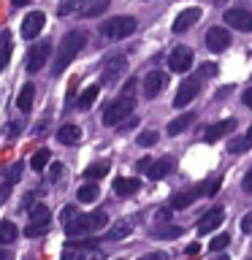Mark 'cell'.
<instances>
[{"label": "cell", "instance_id": "obj_33", "mask_svg": "<svg viewBox=\"0 0 252 260\" xmlns=\"http://www.w3.org/2000/svg\"><path fill=\"white\" fill-rule=\"evenodd\" d=\"M46 162H49V149H38V152L30 157V168H33V171H44Z\"/></svg>", "mask_w": 252, "mask_h": 260}, {"label": "cell", "instance_id": "obj_11", "mask_svg": "<svg viewBox=\"0 0 252 260\" xmlns=\"http://www.w3.org/2000/svg\"><path fill=\"white\" fill-rule=\"evenodd\" d=\"M198 19H201V8L190 6V8H184V11H179V16L174 19V24H171V30H174L176 36H179V32H187Z\"/></svg>", "mask_w": 252, "mask_h": 260}, {"label": "cell", "instance_id": "obj_42", "mask_svg": "<svg viewBox=\"0 0 252 260\" xmlns=\"http://www.w3.org/2000/svg\"><path fill=\"white\" fill-rule=\"evenodd\" d=\"M141 260H168V257L163 255V252H149V255H144Z\"/></svg>", "mask_w": 252, "mask_h": 260}, {"label": "cell", "instance_id": "obj_5", "mask_svg": "<svg viewBox=\"0 0 252 260\" xmlns=\"http://www.w3.org/2000/svg\"><path fill=\"white\" fill-rule=\"evenodd\" d=\"M49 60V41H41V44H33L27 49V60H24V68L27 73H38Z\"/></svg>", "mask_w": 252, "mask_h": 260}, {"label": "cell", "instance_id": "obj_16", "mask_svg": "<svg viewBox=\"0 0 252 260\" xmlns=\"http://www.w3.org/2000/svg\"><path fill=\"white\" fill-rule=\"evenodd\" d=\"M171 171H174V157H160V160H152L149 162L146 176H149L152 182H158V179H166Z\"/></svg>", "mask_w": 252, "mask_h": 260}, {"label": "cell", "instance_id": "obj_24", "mask_svg": "<svg viewBox=\"0 0 252 260\" xmlns=\"http://www.w3.org/2000/svg\"><path fill=\"white\" fill-rule=\"evenodd\" d=\"M8 60H11V32L0 30V71L8 65Z\"/></svg>", "mask_w": 252, "mask_h": 260}, {"label": "cell", "instance_id": "obj_2", "mask_svg": "<svg viewBox=\"0 0 252 260\" xmlns=\"http://www.w3.org/2000/svg\"><path fill=\"white\" fill-rule=\"evenodd\" d=\"M109 222V214L106 211H92V214H76L71 222H65V233L68 239H79V236H87V233H95L106 228Z\"/></svg>", "mask_w": 252, "mask_h": 260}, {"label": "cell", "instance_id": "obj_18", "mask_svg": "<svg viewBox=\"0 0 252 260\" xmlns=\"http://www.w3.org/2000/svg\"><path fill=\"white\" fill-rule=\"evenodd\" d=\"M236 127V119H223V122H214V125H211L209 130H206V141L211 144V141H217V138H223L225 133H231V130Z\"/></svg>", "mask_w": 252, "mask_h": 260}, {"label": "cell", "instance_id": "obj_52", "mask_svg": "<svg viewBox=\"0 0 252 260\" xmlns=\"http://www.w3.org/2000/svg\"><path fill=\"white\" fill-rule=\"evenodd\" d=\"M27 260H33V257H27Z\"/></svg>", "mask_w": 252, "mask_h": 260}, {"label": "cell", "instance_id": "obj_34", "mask_svg": "<svg viewBox=\"0 0 252 260\" xmlns=\"http://www.w3.org/2000/svg\"><path fill=\"white\" fill-rule=\"evenodd\" d=\"M106 8H109V0H98V3H89L81 8V16H98V14H103Z\"/></svg>", "mask_w": 252, "mask_h": 260}, {"label": "cell", "instance_id": "obj_48", "mask_svg": "<svg viewBox=\"0 0 252 260\" xmlns=\"http://www.w3.org/2000/svg\"><path fill=\"white\" fill-rule=\"evenodd\" d=\"M0 260H14V257H11V252H6V249H0Z\"/></svg>", "mask_w": 252, "mask_h": 260}, {"label": "cell", "instance_id": "obj_41", "mask_svg": "<svg viewBox=\"0 0 252 260\" xmlns=\"http://www.w3.org/2000/svg\"><path fill=\"white\" fill-rule=\"evenodd\" d=\"M241 233H252V211L241 219Z\"/></svg>", "mask_w": 252, "mask_h": 260}, {"label": "cell", "instance_id": "obj_17", "mask_svg": "<svg viewBox=\"0 0 252 260\" xmlns=\"http://www.w3.org/2000/svg\"><path fill=\"white\" fill-rule=\"evenodd\" d=\"M193 122H195V114H193V111L179 114L176 119H171V122H168V136H179V133H184V130L193 125Z\"/></svg>", "mask_w": 252, "mask_h": 260}, {"label": "cell", "instance_id": "obj_40", "mask_svg": "<svg viewBox=\"0 0 252 260\" xmlns=\"http://www.w3.org/2000/svg\"><path fill=\"white\" fill-rule=\"evenodd\" d=\"M76 214H79V211L73 209V206H65V209H62V225H65V222H71V219L76 217Z\"/></svg>", "mask_w": 252, "mask_h": 260}, {"label": "cell", "instance_id": "obj_28", "mask_svg": "<svg viewBox=\"0 0 252 260\" xmlns=\"http://www.w3.org/2000/svg\"><path fill=\"white\" fill-rule=\"evenodd\" d=\"M182 225H158L154 228V239H179Z\"/></svg>", "mask_w": 252, "mask_h": 260}, {"label": "cell", "instance_id": "obj_37", "mask_svg": "<svg viewBox=\"0 0 252 260\" xmlns=\"http://www.w3.org/2000/svg\"><path fill=\"white\" fill-rule=\"evenodd\" d=\"M154 141H158V133H154V130H144V133L138 136V146H152Z\"/></svg>", "mask_w": 252, "mask_h": 260}, {"label": "cell", "instance_id": "obj_9", "mask_svg": "<svg viewBox=\"0 0 252 260\" xmlns=\"http://www.w3.org/2000/svg\"><path fill=\"white\" fill-rule=\"evenodd\" d=\"M190 65H193V52L187 46H179L171 52L168 57V68L174 71V73H184V71H190Z\"/></svg>", "mask_w": 252, "mask_h": 260}, {"label": "cell", "instance_id": "obj_15", "mask_svg": "<svg viewBox=\"0 0 252 260\" xmlns=\"http://www.w3.org/2000/svg\"><path fill=\"white\" fill-rule=\"evenodd\" d=\"M206 46L211 52H225V49L231 46V32L223 30V27H211L206 32Z\"/></svg>", "mask_w": 252, "mask_h": 260}, {"label": "cell", "instance_id": "obj_44", "mask_svg": "<svg viewBox=\"0 0 252 260\" xmlns=\"http://www.w3.org/2000/svg\"><path fill=\"white\" fill-rule=\"evenodd\" d=\"M241 184H244V190H247V192L252 195V171H249L247 176H244V182H241Z\"/></svg>", "mask_w": 252, "mask_h": 260}, {"label": "cell", "instance_id": "obj_4", "mask_svg": "<svg viewBox=\"0 0 252 260\" xmlns=\"http://www.w3.org/2000/svg\"><path fill=\"white\" fill-rule=\"evenodd\" d=\"M136 27H138V19H133V16H111V19H106L101 24V32L106 38L119 41V38H130L136 32Z\"/></svg>", "mask_w": 252, "mask_h": 260}, {"label": "cell", "instance_id": "obj_10", "mask_svg": "<svg viewBox=\"0 0 252 260\" xmlns=\"http://www.w3.org/2000/svg\"><path fill=\"white\" fill-rule=\"evenodd\" d=\"M168 84V76L163 71H149L146 73V79H144V95L146 98H158L163 89H166Z\"/></svg>", "mask_w": 252, "mask_h": 260}, {"label": "cell", "instance_id": "obj_8", "mask_svg": "<svg viewBox=\"0 0 252 260\" xmlns=\"http://www.w3.org/2000/svg\"><path fill=\"white\" fill-rule=\"evenodd\" d=\"M225 22L233 30L252 32V11H247V8H231V11H225Z\"/></svg>", "mask_w": 252, "mask_h": 260}, {"label": "cell", "instance_id": "obj_47", "mask_svg": "<svg viewBox=\"0 0 252 260\" xmlns=\"http://www.w3.org/2000/svg\"><path fill=\"white\" fill-rule=\"evenodd\" d=\"M158 217H160V222H168V209H160Z\"/></svg>", "mask_w": 252, "mask_h": 260}, {"label": "cell", "instance_id": "obj_13", "mask_svg": "<svg viewBox=\"0 0 252 260\" xmlns=\"http://www.w3.org/2000/svg\"><path fill=\"white\" fill-rule=\"evenodd\" d=\"M44 24H46L44 11H30L22 22V36L24 38H38V32L44 30Z\"/></svg>", "mask_w": 252, "mask_h": 260}, {"label": "cell", "instance_id": "obj_29", "mask_svg": "<svg viewBox=\"0 0 252 260\" xmlns=\"http://www.w3.org/2000/svg\"><path fill=\"white\" fill-rule=\"evenodd\" d=\"M249 144H252L249 136H236V138H231V144H228V152L231 154H244L249 149Z\"/></svg>", "mask_w": 252, "mask_h": 260}, {"label": "cell", "instance_id": "obj_14", "mask_svg": "<svg viewBox=\"0 0 252 260\" xmlns=\"http://www.w3.org/2000/svg\"><path fill=\"white\" fill-rule=\"evenodd\" d=\"M209 192V187H193V190H184V192H176L174 198H171V209H187L190 203H195L198 198Z\"/></svg>", "mask_w": 252, "mask_h": 260}, {"label": "cell", "instance_id": "obj_27", "mask_svg": "<svg viewBox=\"0 0 252 260\" xmlns=\"http://www.w3.org/2000/svg\"><path fill=\"white\" fill-rule=\"evenodd\" d=\"M89 3V0H62L60 3V16H68V14H81V8H84Z\"/></svg>", "mask_w": 252, "mask_h": 260}, {"label": "cell", "instance_id": "obj_45", "mask_svg": "<svg viewBox=\"0 0 252 260\" xmlns=\"http://www.w3.org/2000/svg\"><path fill=\"white\" fill-rule=\"evenodd\" d=\"M16 136H19V125L11 122V125H8V138H16Z\"/></svg>", "mask_w": 252, "mask_h": 260}, {"label": "cell", "instance_id": "obj_19", "mask_svg": "<svg viewBox=\"0 0 252 260\" xmlns=\"http://www.w3.org/2000/svg\"><path fill=\"white\" fill-rule=\"evenodd\" d=\"M130 231H133V222H130V219H119V222H114V228L106 233V239L109 241H122V239L130 236Z\"/></svg>", "mask_w": 252, "mask_h": 260}, {"label": "cell", "instance_id": "obj_36", "mask_svg": "<svg viewBox=\"0 0 252 260\" xmlns=\"http://www.w3.org/2000/svg\"><path fill=\"white\" fill-rule=\"evenodd\" d=\"M217 65L214 62H201V71H198V76H203V79H211V76H217Z\"/></svg>", "mask_w": 252, "mask_h": 260}, {"label": "cell", "instance_id": "obj_30", "mask_svg": "<svg viewBox=\"0 0 252 260\" xmlns=\"http://www.w3.org/2000/svg\"><path fill=\"white\" fill-rule=\"evenodd\" d=\"M106 174H109V162L106 160H101V162H92V166H87V171H84V176L92 182V179H103Z\"/></svg>", "mask_w": 252, "mask_h": 260}, {"label": "cell", "instance_id": "obj_1", "mask_svg": "<svg viewBox=\"0 0 252 260\" xmlns=\"http://www.w3.org/2000/svg\"><path fill=\"white\" fill-rule=\"evenodd\" d=\"M87 44V30H71L68 36L62 38V44L57 46V57H54V65H52V73L60 76V73L68 68V65L76 60V54L84 49Z\"/></svg>", "mask_w": 252, "mask_h": 260}, {"label": "cell", "instance_id": "obj_7", "mask_svg": "<svg viewBox=\"0 0 252 260\" xmlns=\"http://www.w3.org/2000/svg\"><path fill=\"white\" fill-rule=\"evenodd\" d=\"M198 92H201V76L182 81V84H179V92H176V98H174V109H184V106L190 103Z\"/></svg>", "mask_w": 252, "mask_h": 260}, {"label": "cell", "instance_id": "obj_46", "mask_svg": "<svg viewBox=\"0 0 252 260\" xmlns=\"http://www.w3.org/2000/svg\"><path fill=\"white\" fill-rule=\"evenodd\" d=\"M244 103H247L249 109H252V87H247V89H244Z\"/></svg>", "mask_w": 252, "mask_h": 260}, {"label": "cell", "instance_id": "obj_38", "mask_svg": "<svg viewBox=\"0 0 252 260\" xmlns=\"http://www.w3.org/2000/svg\"><path fill=\"white\" fill-rule=\"evenodd\" d=\"M62 176V162H52L49 166V182H57Z\"/></svg>", "mask_w": 252, "mask_h": 260}, {"label": "cell", "instance_id": "obj_3", "mask_svg": "<svg viewBox=\"0 0 252 260\" xmlns=\"http://www.w3.org/2000/svg\"><path fill=\"white\" fill-rule=\"evenodd\" d=\"M136 109V101H133V92H128V89H122L119 98H114V101L103 109V125H122L130 114Z\"/></svg>", "mask_w": 252, "mask_h": 260}, {"label": "cell", "instance_id": "obj_43", "mask_svg": "<svg viewBox=\"0 0 252 260\" xmlns=\"http://www.w3.org/2000/svg\"><path fill=\"white\" fill-rule=\"evenodd\" d=\"M149 162H152L149 157H141V160L136 162V171H146V168H149Z\"/></svg>", "mask_w": 252, "mask_h": 260}, {"label": "cell", "instance_id": "obj_50", "mask_svg": "<svg viewBox=\"0 0 252 260\" xmlns=\"http://www.w3.org/2000/svg\"><path fill=\"white\" fill-rule=\"evenodd\" d=\"M214 260H231V257H228V255H225V252H223V255H217Z\"/></svg>", "mask_w": 252, "mask_h": 260}, {"label": "cell", "instance_id": "obj_22", "mask_svg": "<svg viewBox=\"0 0 252 260\" xmlns=\"http://www.w3.org/2000/svg\"><path fill=\"white\" fill-rule=\"evenodd\" d=\"M98 95H101V87H98V84H92V87H87L84 92L79 95V101H76V109H79V111H87L89 106H92V103L98 101Z\"/></svg>", "mask_w": 252, "mask_h": 260}, {"label": "cell", "instance_id": "obj_35", "mask_svg": "<svg viewBox=\"0 0 252 260\" xmlns=\"http://www.w3.org/2000/svg\"><path fill=\"white\" fill-rule=\"evenodd\" d=\"M228 244H231V236H228V233H219V236H214V239H211L209 247H211V252H223Z\"/></svg>", "mask_w": 252, "mask_h": 260}, {"label": "cell", "instance_id": "obj_21", "mask_svg": "<svg viewBox=\"0 0 252 260\" xmlns=\"http://www.w3.org/2000/svg\"><path fill=\"white\" fill-rule=\"evenodd\" d=\"M138 187H141V184H138V179H125V176L114 179V190H117V195H122V198L138 192Z\"/></svg>", "mask_w": 252, "mask_h": 260}, {"label": "cell", "instance_id": "obj_32", "mask_svg": "<svg viewBox=\"0 0 252 260\" xmlns=\"http://www.w3.org/2000/svg\"><path fill=\"white\" fill-rule=\"evenodd\" d=\"M49 228H52L49 219H44V222H30L27 228H24V233H27V239H36V236H44Z\"/></svg>", "mask_w": 252, "mask_h": 260}, {"label": "cell", "instance_id": "obj_12", "mask_svg": "<svg viewBox=\"0 0 252 260\" xmlns=\"http://www.w3.org/2000/svg\"><path fill=\"white\" fill-rule=\"evenodd\" d=\"M223 219H225V211H223V206L209 209L206 214H203V219L198 222V236H206V233H211V231H217V228L223 225Z\"/></svg>", "mask_w": 252, "mask_h": 260}, {"label": "cell", "instance_id": "obj_49", "mask_svg": "<svg viewBox=\"0 0 252 260\" xmlns=\"http://www.w3.org/2000/svg\"><path fill=\"white\" fill-rule=\"evenodd\" d=\"M11 3H14L16 8H22V6H27V3H30V0H11Z\"/></svg>", "mask_w": 252, "mask_h": 260}, {"label": "cell", "instance_id": "obj_20", "mask_svg": "<svg viewBox=\"0 0 252 260\" xmlns=\"http://www.w3.org/2000/svg\"><path fill=\"white\" fill-rule=\"evenodd\" d=\"M79 138H81V130H79V125H62L60 130H57V141L65 144V146L76 144Z\"/></svg>", "mask_w": 252, "mask_h": 260}, {"label": "cell", "instance_id": "obj_25", "mask_svg": "<svg viewBox=\"0 0 252 260\" xmlns=\"http://www.w3.org/2000/svg\"><path fill=\"white\" fill-rule=\"evenodd\" d=\"M33 98H36V87H33V84H24L22 92L16 95V109H19V111H27L30 106H33Z\"/></svg>", "mask_w": 252, "mask_h": 260}, {"label": "cell", "instance_id": "obj_39", "mask_svg": "<svg viewBox=\"0 0 252 260\" xmlns=\"http://www.w3.org/2000/svg\"><path fill=\"white\" fill-rule=\"evenodd\" d=\"M19 176H22V162H16V166H11V174H8V187L19 182Z\"/></svg>", "mask_w": 252, "mask_h": 260}, {"label": "cell", "instance_id": "obj_51", "mask_svg": "<svg viewBox=\"0 0 252 260\" xmlns=\"http://www.w3.org/2000/svg\"><path fill=\"white\" fill-rule=\"evenodd\" d=\"M247 136H249V138H252V125H249V133H247Z\"/></svg>", "mask_w": 252, "mask_h": 260}, {"label": "cell", "instance_id": "obj_6", "mask_svg": "<svg viewBox=\"0 0 252 260\" xmlns=\"http://www.w3.org/2000/svg\"><path fill=\"white\" fill-rule=\"evenodd\" d=\"M125 71H128V60H125L122 54L111 57V60H106L103 73H101V84H106V87H109V84H117Z\"/></svg>", "mask_w": 252, "mask_h": 260}, {"label": "cell", "instance_id": "obj_31", "mask_svg": "<svg viewBox=\"0 0 252 260\" xmlns=\"http://www.w3.org/2000/svg\"><path fill=\"white\" fill-rule=\"evenodd\" d=\"M52 214H49V206L46 203H36V206H30V222H44V219H49Z\"/></svg>", "mask_w": 252, "mask_h": 260}, {"label": "cell", "instance_id": "obj_26", "mask_svg": "<svg viewBox=\"0 0 252 260\" xmlns=\"http://www.w3.org/2000/svg\"><path fill=\"white\" fill-rule=\"evenodd\" d=\"M79 201L81 203H92V201H98V195H101V190H98V184H92V182H87V184H81L79 187Z\"/></svg>", "mask_w": 252, "mask_h": 260}, {"label": "cell", "instance_id": "obj_23", "mask_svg": "<svg viewBox=\"0 0 252 260\" xmlns=\"http://www.w3.org/2000/svg\"><path fill=\"white\" fill-rule=\"evenodd\" d=\"M16 236H19L16 225L11 222V219H3V222H0V247H8V244H14Z\"/></svg>", "mask_w": 252, "mask_h": 260}]
</instances>
